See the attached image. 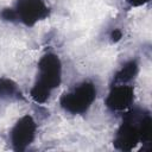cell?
<instances>
[{
	"mask_svg": "<svg viewBox=\"0 0 152 152\" xmlns=\"http://www.w3.org/2000/svg\"><path fill=\"white\" fill-rule=\"evenodd\" d=\"M0 99L5 101H19L23 100V94L18 84L11 78H0Z\"/></svg>",
	"mask_w": 152,
	"mask_h": 152,
	"instance_id": "8",
	"label": "cell"
},
{
	"mask_svg": "<svg viewBox=\"0 0 152 152\" xmlns=\"http://www.w3.org/2000/svg\"><path fill=\"white\" fill-rule=\"evenodd\" d=\"M96 95V86L90 81H84L70 91L63 94L59 104L65 112L72 115H81L88 112L95 101Z\"/></svg>",
	"mask_w": 152,
	"mask_h": 152,
	"instance_id": "3",
	"label": "cell"
},
{
	"mask_svg": "<svg viewBox=\"0 0 152 152\" xmlns=\"http://www.w3.org/2000/svg\"><path fill=\"white\" fill-rule=\"evenodd\" d=\"M152 118L150 112L140 108L128 110L118 128L113 144L116 150L132 151L139 144L151 146Z\"/></svg>",
	"mask_w": 152,
	"mask_h": 152,
	"instance_id": "1",
	"label": "cell"
},
{
	"mask_svg": "<svg viewBox=\"0 0 152 152\" xmlns=\"http://www.w3.org/2000/svg\"><path fill=\"white\" fill-rule=\"evenodd\" d=\"M121 37H122V32H121L120 30H118V28H114V30L112 31V33H110V38H112L113 42L120 40Z\"/></svg>",
	"mask_w": 152,
	"mask_h": 152,
	"instance_id": "10",
	"label": "cell"
},
{
	"mask_svg": "<svg viewBox=\"0 0 152 152\" xmlns=\"http://www.w3.org/2000/svg\"><path fill=\"white\" fill-rule=\"evenodd\" d=\"M37 134V122L26 114L21 116L10 132V141L14 151H25L34 140Z\"/></svg>",
	"mask_w": 152,
	"mask_h": 152,
	"instance_id": "5",
	"label": "cell"
},
{
	"mask_svg": "<svg viewBox=\"0 0 152 152\" xmlns=\"http://www.w3.org/2000/svg\"><path fill=\"white\" fill-rule=\"evenodd\" d=\"M139 71V65L135 59L126 62L114 75L113 84H131Z\"/></svg>",
	"mask_w": 152,
	"mask_h": 152,
	"instance_id": "7",
	"label": "cell"
},
{
	"mask_svg": "<svg viewBox=\"0 0 152 152\" xmlns=\"http://www.w3.org/2000/svg\"><path fill=\"white\" fill-rule=\"evenodd\" d=\"M134 101V89L131 84H112L106 97V107L112 112L128 109Z\"/></svg>",
	"mask_w": 152,
	"mask_h": 152,
	"instance_id": "6",
	"label": "cell"
},
{
	"mask_svg": "<svg viewBox=\"0 0 152 152\" xmlns=\"http://www.w3.org/2000/svg\"><path fill=\"white\" fill-rule=\"evenodd\" d=\"M62 81V63L57 55L45 53L38 62V72L30 95L37 103L49 100L52 91L58 88Z\"/></svg>",
	"mask_w": 152,
	"mask_h": 152,
	"instance_id": "2",
	"label": "cell"
},
{
	"mask_svg": "<svg viewBox=\"0 0 152 152\" xmlns=\"http://www.w3.org/2000/svg\"><path fill=\"white\" fill-rule=\"evenodd\" d=\"M126 1L133 7H140V6H144L145 4H147L150 0H126Z\"/></svg>",
	"mask_w": 152,
	"mask_h": 152,
	"instance_id": "11",
	"label": "cell"
},
{
	"mask_svg": "<svg viewBox=\"0 0 152 152\" xmlns=\"http://www.w3.org/2000/svg\"><path fill=\"white\" fill-rule=\"evenodd\" d=\"M0 18L5 21H11V23H15L17 21V14L14 8H4L0 12Z\"/></svg>",
	"mask_w": 152,
	"mask_h": 152,
	"instance_id": "9",
	"label": "cell"
},
{
	"mask_svg": "<svg viewBox=\"0 0 152 152\" xmlns=\"http://www.w3.org/2000/svg\"><path fill=\"white\" fill-rule=\"evenodd\" d=\"M13 8L17 14V21L28 27L34 26L50 14V7L44 0H17Z\"/></svg>",
	"mask_w": 152,
	"mask_h": 152,
	"instance_id": "4",
	"label": "cell"
}]
</instances>
